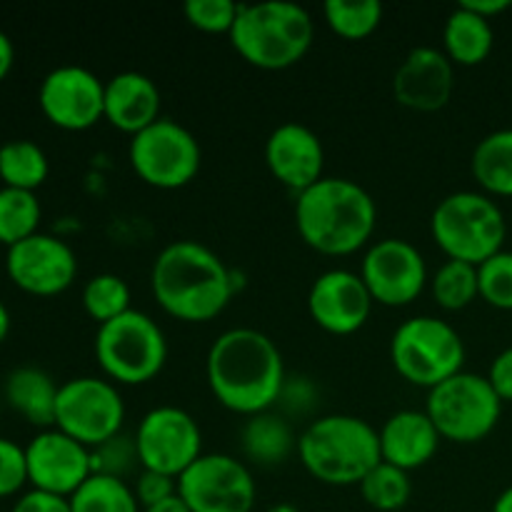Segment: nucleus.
Instances as JSON below:
<instances>
[{
  "label": "nucleus",
  "instance_id": "cd10ccee",
  "mask_svg": "<svg viewBox=\"0 0 512 512\" xmlns=\"http://www.w3.org/2000/svg\"><path fill=\"white\" fill-rule=\"evenodd\" d=\"M68 500L73 512H143L133 485L110 475L93 473Z\"/></svg>",
  "mask_w": 512,
  "mask_h": 512
},
{
  "label": "nucleus",
  "instance_id": "58836bf2",
  "mask_svg": "<svg viewBox=\"0 0 512 512\" xmlns=\"http://www.w3.org/2000/svg\"><path fill=\"white\" fill-rule=\"evenodd\" d=\"M485 378L503 403H512V345L495 355Z\"/></svg>",
  "mask_w": 512,
  "mask_h": 512
},
{
  "label": "nucleus",
  "instance_id": "f8f14e48",
  "mask_svg": "<svg viewBox=\"0 0 512 512\" xmlns=\"http://www.w3.org/2000/svg\"><path fill=\"white\" fill-rule=\"evenodd\" d=\"M178 495L190 512H253L258 485L235 455L203 453L178 478Z\"/></svg>",
  "mask_w": 512,
  "mask_h": 512
},
{
  "label": "nucleus",
  "instance_id": "bb28decb",
  "mask_svg": "<svg viewBox=\"0 0 512 512\" xmlns=\"http://www.w3.org/2000/svg\"><path fill=\"white\" fill-rule=\"evenodd\" d=\"M48 173V155L33 140H10V143L0 145V180H3V188L35 193L48 180Z\"/></svg>",
  "mask_w": 512,
  "mask_h": 512
},
{
  "label": "nucleus",
  "instance_id": "c9c22d12",
  "mask_svg": "<svg viewBox=\"0 0 512 512\" xmlns=\"http://www.w3.org/2000/svg\"><path fill=\"white\" fill-rule=\"evenodd\" d=\"M240 5L233 0H188L183 5L185 20L210 35H230Z\"/></svg>",
  "mask_w": 512,
  "mask_h": 512
},
{
  "label": "nucleus",
  "instance_id": "6ab92c4d",
  "mask_svg": "<svg viewBox=\"0 0 512 512\" xmlns=\"http://www.w3.org/2000/svg\"><path fill=\"white\" fill-rule=\"evenodd\" d=\"M455 90V65L430 45L413 48L393 75V95L403 108L435 113L450 103Z\"/></svg>",
  "mask_w": 512,
  "mask_h": 512
},
{
  "label": "nucleus",
  "instance_id": "37998d69",
  "mask_svg": "<svg viewBox=\"0 0 512 512\" xmlns=\"http://www.w3.org/2000/svg\"><path fill=\"white\" fill-rule=\"evenodd\" d=\"M15 63V48H13V40L0 30V83L10 75Z\"/></svg>",
  "mask_w": 512,
  "mask_h": 512
},
{
  "label": "nucleus",
  "instance_id": "aec40b11",
  "mask_svg": "<svg viewBox=\"0 0 512 512\" xmlns=\"http://www.w3.org/2000/svg\"><path fill=\"white\" fill-rule=\"evenodd\" d=\"M265 165L280 185L300 195L325 178L323 140L308 125H278L265 140Z\"/></svg>",
  "mask_w": 512,
  "mask_h": 512
},
{
  "label": "nucleus",
  "instance_id": "1a4fd4ad",
  "mask_svg": "<svg viewBox=\"0 0 512 512\" xmlns=\"http://www.w3.org/2000/svg\"><path fill=\"white\" fill-rule=\"evenodd\" d=\"M503 405L485 375L463 370L438 388L428 390L425 413L438 428L440 438L458 445H473L498 428Z\"/></svg>",
  "mask_w": 512,
  "mask_h": 512
},
{
  "label": "nucleus",
  "instance_id": "dca6fc26",
  "mask_svg": "<svg viewBox=\"0 0 512 512\" xmlns=\"http://www.w3.org/2000/svg\"><path fill=\"white\" fill-rule=\"evenodd\" d=\"M5 270L15 288L35 298H53L65 293L78 278V255L65 240L48 233L8 248Z\"/></svg>",
  "mask_w": 512,
  "mask_h": 512
},
{
  "label": "nucleus",
  "instance_id": "39448f33",
  "mask_svg": "<svg viewBox=\"0 0 512 512\" xmlns=\"http://www.w3.org/2000/svg\"><path fill=\"white\" fill-rule=\"evenodd\" d=\"M228 38L235 53L253 68L285 70L313 48L315 20L303 5L288 0L240 5Z\"/></svg>",
  "mask_w": 512,
  "mask_h": 512
},
{
  "label": "nucleus",
  "instance_id": "393cba45",
  "mask_svg": "<svg viewBox=\"0 0 512 512\" xmlns=\"http://www.w3.org/2000/svg\"><path fill=\"white\" fill-rule=\"evenodd\" d=\"M240 445H243L245 458L263 468L285 463L290 455L298 453V438H295L293 428L283 415L273 413V410L245 420Z\"/></svg>",
  "mask_w": 512,
  "mask_h": 512
},
{
  "label": "nucleus",
  "instance_id": "a18cd8bd",
  "mask_svg": "<svg viewBox=\"0 0 512 512\" xmlns=\"http://www.w3.org/2000/svg\"><path fill=\"white\" fill-rule=\"evenodd\" d=\"M493 512H512V485H510V488H505L503 493L495 498Z\"/></svg>",
  "mask_w": 512,
  "mask_h": 512
},
{
  "label": "nucleus",
  "instance_id": "a19ab883",
  "mask_svg": "<svg viewBox=\"0 0 512 512\" xmlns=\"http://www.w3.org/2000/svg\"><path fill=\"white\" fill-rule=\"evenodd\" d=\"M313 398H315V388L310 385L308 378H288L285 380V388H283V395H280L278 405H288L293 413H305V410H310V405H313Z\"/></svg>",
  "mask_w": 512,
  "mask_h": 512
},
{
  "label": "nucleus",
  "instance_id": "423d86ee",
  "mask_svg": "<svg viewBox=\"0 0 512 512\" xmlns=\"http://www.w3.org/2000/svg\"><path fill=\"white\" fill-rule=\"evenodd\" d=\"M430 235L448 260L483 265L505 250L508 220L498 200L483 190H458L435 205Z\"/></svg>",
  "mask_w": 512,
  "mask_h": 512
},
{
  "label": "nucleus",
  "instance_id": "f704fd0d",
  "mask_svg": "<svg viewBox=\"0 0 512 512\" xmlns=\"http://www.w3.org/2000/svg\"><path fill=\"white\" fill-rule=\"evenodd\" d=\"M93 455V473L95 475H110V478L125 480L133 470L140 468L138 445H135V435H115L108 443L98 445L90 450Z\"/></svg>",
  "mask_w": 512,
  "mask_h": 512
},
{
  "label": "nucleus",
  "instance_id": "c756f323",
  "mask_svg": "<svg viewBox=\"0 0 512 512\" xmlns=\"http://www.w3.org/2000/svg\"><path fill=\"white\" fill-rule=\"evenodd\" d=\"M430 290L435 303L443 310H465L480 298L478 265L460 263V260H445L433 275H430Z\"/></svg>",
  "mask_w": 512,
  "mask_h": 512
},
{
  "label": "nucleus",
  "instance_id": "4be33fe9",
  "mask_svg": "<svg viewBox=\"0 0 512 512\" xmlns=\"http://www.w3.org/2000/svg\"><path fill=\"white\" fill-rule=\"evenodd\" d=\"M378 435L383 463L395 465L405 473L428 465L443 443L425 410H398L385 420Z\"/></svg>",
  "mask_w": 512,
  "mask_h": 512
},
{
  "label": "nucleus",
  "instance_id": "20e7f679",
  "mask_svg": "<svg viewBox=\"0 0 512 512\" xmlns=\"http://www.w3.org/2000/svg\"><path fill=\"white\" fill-rule=\"evenodd\" d=\"M298 458L315 480L350 488L380 463V435L358 415H323L298 438Z\"/></svg>",
  "mask_w": 512,
  "mask_h": 512
},
{
  "label": "nucleus",
  "instance_id": "473e14b6",
  "mask_svg": "<svg viewBox=\"0 0 512 512\" xmlns=\"http://www.w3.org/2000/svg\"><path fill=\"white\" fill-rule=\"evenodd\" d=\"M83 310L90 320L100 325L125 315L130 308V288L120 275L98 273L85 283L83 288Z\"/></svg>",
  "mask_w": 512,
  "mask_h": 512
},
{
  "label": "nucleus",
  "instance_id": "b1692460",
  "mask_svg": "<svg viewBox=\"0 0 512 512\" xmlns=\"http://www.w3.org/2000/svg\"><path fill=\"white\" fill-rule=\"evenodd\" d=\"M495 45V30L493 23L473 10L458 8L448 15L443 28V53L448 55L453 65H463V68H473V65L485 63L493 53Z\"/></svg>",
  "mask_w": 512,
  "mask_h": 512
},
{
  "label": "nucleus",
  "instance_id": "7ed1b4c3",
  "mask_svg": "<svg viewBox=\"0 0 512 512\" xmlns=\"http://www.w3.org/2000/svg\"><path fill=\"white\" fill-rule=\"evenodd\" d=\"M378 225L373 195L348 178L318 180L295 195V228L315 253L340 258L370 245Z\"/></svg>",
  "mask_w": 512,
  "mask_h": 512
},
{
  "label": "nucleus",
  "instance_id": "de8ad7c7",
  "mask_svg": "<svg viewBox=\"0 0 512 512\" xmlns=\"http://www.w3.org/2000/svg\"><path fill=\"white\" fill-rule=\"evenodd\" d=\"M265 512H300V510L295 508V505H290V503H278V505H273V508H268Z\"/></svg>",
  "mask_w": 512,
  "mask_h": 512
},
{
  "label": "nucleus",
  "instance_id": "2f4dec72",
  "mask_svg": "<svg viewBox=\"0 0 512 512\" xmlns=\"http://www.w3.org/2000/svg\"><path fill=\"white\" fill-rule=\"evenodd\" d=\"M323 18L335 35L345 40H365L380 28L383 5L378 0H328Z\"/></svg>",
  "mask_w": 512,
  "mask_h": 512
},
{
  "label": "nucleus",
  "instance_id": "c85d7f7f",
  "mask_svg": "<svg viewBox=\"0 0 512 512\" xmlns=\"http://www.w3.org/2000/svg\"><path fill=\"white\" fill-rule=\"evenodd\" d=\"M40 218L43 210L38 195L30 190L0 188V245L13 248L33 238L38 233Z\"/></svg>",
  "mask_w": 512,
  "mask_h": 512
},
{
  "label": "nucleus",
  "instance_id": "f03ea898",
  "mask_svg": "<svg viewBox=\"0 0 512 512\" xmlns=\"http://www.w3.org/2000/svg\"><path fill=\"white\" fill-rule=\"evenodd\" d=\"M235 270L198 240L165 245L150 268V290L160 308L180 323H210L233 300Z\"/></svg>",
  "mask_w": 512,
  "mask_h": 512
},
{
  "label": "nucleus",
  "instance_id": "79ce46f5",
  "mask_svg": "<svg viewBox=\"0 0 512 512\" xmlns=\"http://www.w3.org/2000/svg\"><path fill=\"white\" fill-rule=\"evenodd\" d=\"M463 8L473 10L475 15H480V18L490 20L493 23V18H498V15H503L505 10H510V0H463Z\"/></svg>",
  "mask_w": 512,
  "mask_h": 512
},
{
  "label": "nucleus",
  "instance_id": "7c9ffc66",
  "mask_svg": "<svg viewBox=\"0 0 512 512\" xmlns=\"http://www.w3.org/2000/svg\"><path fill=\"white\" fill-rule=\"evenodd\" d=\"M360 495L365 503L378 512H398L410 503L413 495V480L410 473L395 468V465L380 460L363 480H360Z\"/></svg>",
  "mask_w": 512,
  "mask_h": 512
},
{
  "label": "nucleus",
  "instance_id": "72a5a7b5",
  "mask_svg": "<svg viewBox=\"0 0 512 512\" xmlns=\"http://www.w3.org/2000/svg\"><path fill=\"white\" fill-rule=\"evenodd\" d=\"M480 298L498 310H512V250H500L498 255L478 265Z\"/></svg>",
  "mask_w": 512,
  "mask_h": 512
},
{
  "label": "nucleus",
  "instance_id": "9d476101",
  "mask_svg": "<svg viewBox=\"0 0 512 512\" xmlns=\"http://www.w3.org/2000/svg\"><path fill=\"white\" fill-rule=\"evenodd\" d=\"M128 158L138 178L158 190H178L193 183L203 165L198 138L173 118H160L130 138Z\"/></svg>",
  "mask_w": 512,
  "mask_h": 512
},
{
  "label": "nucleus",
  "instance_id": "f257e3e1",
  "mask_svg": "<svg viewBox=\"0 0 512 512\" xmlns=\"http://www.w3.org/2000/svg\"><path fill=\"white\" fill-rule=\"evenodd\" d=\"M205 378L223 408L253 418L278 405L288 373L273 338L255 328H230L210 345Z\"/></svg>",
  "mask_w": 512,
  "mask_h": 512
},
{
  "label": "nucleus",
  "instance_id": "49530a36",
  "mask_svg": "<svg viewBox=\"0 0 512 512\" xmlns=\"http://www.w3.org/2000/svg\"><path fill=\"white\" fill-rule=\"evenodd\" d=\"M8 335H10V313L8 308H5L3 300H0V345L8 340Z\"/></svg>",
  "mask_w": 512,
  "mask_h": 512
},
{
  "label": "nucleus",
  "instance_id": "6e6552de",
  "mask_svg": "<svg viewBox=\"0 0 512 512\" xmlns=\"http://www.w3.org/2000/svg\"><path fill=\"white\" fill-rule=\"evenodd\" d=\"M390 360L405 383L433 390L463 373L465 343L458 330L433 315L405 320L390 338Z\"/></svg>",
  "mask_w": 512,
  "mask_h": 512
},
{
  "label": "nucleus",
  "instance_id": "4c0bfd02",
  "mask_svg": "<svg viewBox=\"0 0 512 512\" xmlns=\"http://www.w3.org/2000/svg\"><path fill=\"white\" fill-rule=\"evenodd\" d=\"M133 490H135V498H138L140 508H150V505H158V503H163V500L178 495V480L170 478V475L155 473V470L140 468Z\"/></svg>",
  "mask_w": 512,
  "mask_h": 512
},
{
  "label": "nucleus",
  "instance_id": "e433bc0d",
  "mask_svg": "<svg viewBox=\"0 0 512 512\" xmlns=\"http://www.w3.org/2000/svg\"><path fill=\"white\" fill-rule=\"evenodd\" d=\"M28 485L25 448L8 438H0V498H13Z\"/></svg>",
  "mask_w": 512,
  "mask_h": 512
},
{
  "label": "nucleus",
  "instance_id": "a211bd4d",
  "mask_svg": "<svg viewBox=\"0 0 512 512\" xmlns=\"http://www.w3.org/2000/svg\"><path fill=\"white\" fill-rule=\"evenodd\" d=\"M373 305L368 285L353 270H325L310 285L308 313L313 323L330 335H353L363 330Z\"/></svg>",
  "mask_w": 512,
  "mask_h": 512
},
{
  "label": "nucleus",
  "instance_id": "f3484780",
  "mask_svg": "<svg viewBox=\"0 0 512 512\" xmlns=\"http://www.w3.org/2000/svg\"><path fill=\"white\" fill-rule=\"evenodd\" d=\"M25 460L30 488L60 498H70L93 475L90 448L60 433L58 428L40 430L25 445Z\"/></svg>",
  "mask_w": 512,
  "mask_h": 512
},
{
  "label": "nucleus",
  "instance_id": "0eeeda50",
  "mask_svg": "<svg viewBox=\"0 0 512 512\" xmlns=\"http://www.w3.org/2000/svg\"><path fill=\"white\" fill-rule=\"evenodd\" d=\"M95 358L110 383L145 385L163 373L168 340L158 320L140 310H128L100 325L95 333Z\"/></svg>",
  "mask_w": 512,
  "mask_h": 512
},
{
  "label": "nucleus",
  "instance_id": "4468645a",
  "mask_svg": "<svg viewBox=\"0 0 512 512\" xmlns=\"http://www.w3.org/2000/svg\"><path fill=\"white\" fill-rule=\"evenodd\" d=\"M360 278L365 280L375 303L385 308H405L415 303L430 283L423 253L403 238L370 243L360 263Z\"/></svg>",
  "mask_w": 512,
  "mask_h": 512
},
{
  "label": "nucleus",
  "instance_id": "2eb2a0df",
  "mask_svg": "<svg viewBox=\"0 0 512 512\" xmlns=\"http://www.w3.org/2000/svg\"><path fill=\"white\" fill-rule=\"evenodd\" d=\"M38 105L50 125L83 133L105 120V83L83 65H60L40 83Z\"/></svg>",
  "mask_w": 512,
  "mask_h": 512
},
{
  "label": "nucleus",
  "instance_id": "412c9836",
  "mask_svg": "<svg viewBox=\"0 0 512 512\" xmlns=\"http://www.w3.org/2000/svg\"><path fill=\"white\" fill-rule=\"evenodd\" d=\"M163 95L153 78L138 70H123L105 83V120L130 138L143 133L163 115Z\"/></svg>",
  "mask_w": 512,
  "mask_h": 512
},
{
  "label": "nucleus",
  "instance_id": "ddd939ff",
  "mask_svg": "<svg viewBox=\"0 0 512 512\" xmlns=\"http://www.w3.org/2000/svg\"><path fill=\"white\" fill-rule=\"evenodd\" d=\"M135 445L140 468L178 480L203 455V433L188 410L158 405L140 420Z\"/></svg>",
  "mask_w": 512,
  "mask_h": 512
},
{
  "label": "nucleus",
  "instance_id": "c03bdc74",
  "mask_svg": "<svg viewBox=\"0 0 512 512\" xmlns=\"http://www.w3.org/2000/svg\"><path fill=\"white\" fill-rule=\"evenodd\" d=\"M143 512H190L188 503H185L180 495H173V498L163 500L158 505H150V508H143Z\"/></svg>",
  "mask_w": 512,
  "mask_h": 512
},
{
  "label": "nucleus",
  "instance_id": "5701e85b",
  "mask_svg": "<svg viewBox=\"0 0 512 512\" xmlns=\"http://www.w3.org/2000/svg\"><path fill=\"white\" fill-rule=\"evenodd\" d=\"M60 385L45 370L23 365L5 378V400L10 408L40 430L55 428V405Z\"/></svg>",
  "mask_w": 512,
  "mask_h": 512
},
{
  "label": "nucleus",
  "instance_id": "a878e982",
  "mask_svg": "<svg viewBox=\"0 0 512 512\" xmlns=\"http://www.w3.org/2000/svg\"><path fill=\"white\" fill-rule=\"evenodd\" d=\"M475 183L490 198H512V128L485 135L470 158Z\"/></svg>",
  "mask_w": 512,
  "mask_h": 512
},
{
  "label": "nucleus",
  "instance_id": "ea45409f",
  "mask_svg": "<svg viewBox=\"0 0 512 512\" xmlns=\"http://www.w3.org/2000/svg\"><path fill=\"white\" fill-rule=\"evenodd\" d=\"M10 512H73V510H70L68 498L40 493V490L30 488L28 493H23L18 500H15L13 510Z\"/></svg>",
  "mask_w": 512,
  "mask_h": 512
},
{
  "label": "nucleus",
  "instance_id": "9b49d317",
  "mask_svg": "<svg viewBox=\"0 0 512 512\" xmlns=\"http://www.w3.org/2000/svg\"><path fill=\"white\" fill-rule=\"evenodd\" d=\"M123 423L125 400L108 378L83 375L60 385L55 405V428L60 433L93 450L123 433Z\"/></svg>",
  "mask_w": 512,
  "mask_h": 512
}]
</instances>
